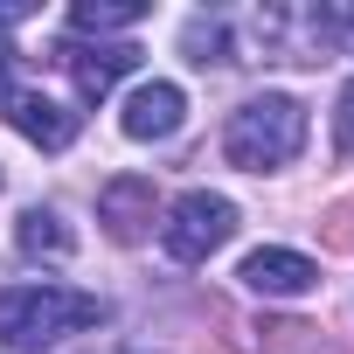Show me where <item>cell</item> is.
Segmentation results:
<instances>
[{
  "label": "cell",
  "mask_w": 354,
  "mask_h": 354,
  "mask_svg": "<svg viewBox=\"0 0 354 354\" xmlns=\"http://www.w3.org/2000/svg\"><path fill=\"white\" fill-rule=\"evenodd\" d=\"M153 209H160V195H153L146 174H118V181H104V195H97V223H104L111 243H139L153 230Z\"/></svg>",
  "instance_id": "277c9868"
},
{
  "label": "cell",
  "mask_w": 354,
  "mask_h": 354,
  "mask_svg": "<svg viewBox=\"0 0 354 354\" xmlns=\"http://www.w3.org/2000/svg\"><path fill=\"white\" fill-rule=\"evenodd\" d=\"M84 326H104V299H91V292H70V285L0 292V347H15V354H42Z\"/></svg>",
  "instance_id": "6da1fadb"
},
{
  "label": "cell",
  "mask_w": 354,
  "mask_h": 354,
  "mask_svg": "<svg viewBox=\"0 0 354 354\" xmlns=\"http://www.w3.org/2000/svg\"><path fill=\"white\" fill-rule=\"evenodd\" d=\"M15 243H21V257H49V264H63V257L77 250L56 209H28V216H21V230H15Z\"/></svg>",
  "instance_id": "9c48e42d"
},
{
  "label": "cell",
  "mask_w": 354,
  "mask_h": 354,
  "mask_svg": "<svg viewBox=\"0 0 354 354\" xmlns=\"http://www.w3.org/2000/svg\"><path fill=\"white\" fill-rule=\"evenodd\" d=\"M146 8L139 0H84V8H70V28L77 35H111V28H132Z\"/></svg>",
  "instance_id": "30bf717a"
},
{
  "label": "cell",
  "mask_w": 354,
  "mask_h": 354,
  "mask_svg": "<svg viewBox=\"0 0 354 354\" xmlns=\"http://www.w3.org/2000/svg\"><path fill=\"white\" fill-rule=\"evenodd\" d=\"M56 63H63V70L77 77V91L97 104L125 70H139V49H132V42H97V49H91V42H63V49H56Z\"/></svg>",
  "instance_id": "8992f818"
},
{
  "label": "cell",
  "mask_w": 354,
  "mask_h": 354,
  "mask_svg": "<svg viewBox=\"0 0 354 354\" xmlns=\"http://www.w3.org/2000/svg\"><path fill=\"white\" fill-rule=\"evenodd\" d=\"M319 243L340 250V257H354V202H333V209L319 216Z\"/></svg>",
  "instance_id": "4fadbf2b"
},
{
  "label": "cell",
  "mask_w": 354,
  "mask_h": 354,
  "mask_svg": "<svg viewBox=\"0 0 354 354\" xmlns=\"http://www.w3.org/2000/svg\"><path fill=\"white\" fill-rule=\"evenodd\" d=\"M0 104H8V125H15L21 139H35L42 153H63V146L77 139V111H63V104H56V97H42V91L8 84V91H0Z\"/></svg>",
  "instance_id": "5b68a950"
},
{
  "label": "cell",
  "mask_w": 354,
  "mask_h": 354,
  "mask_svg": "<svg viewBox=\"0 0 354 354\" xmlns=\"http://www.w3.org/2000/svg\"><path fill=\"white\" fill-rule=\"evenodd\" d=\"M313 28H319V49L354 56V8H313Z\"/></svg>",
  "instance_id": "7c38bea8"
},
{
  "label": "cell",
  "mask_w": 354,
  "mask_h": 354,
  "mask_svg": "<svg viewBox=\"0 0 354 354\" xmlns=\"http://www.w3.org/2000/svg\"><path fill=\"white\" fill-rule=\"evenodd\" d=\"M333 146H340V153H354V84L340 91V111H333Z\"/></svg>",
  "instance_id": "5bb4252c"
},
{
  "label": "cell",
  "mask_w": 354,
  "mask_h": 354,
  "mask_svg": "<svg viewBox=\"0 0 354 354\" xmlns=\"http://www.w3.org/2000/svg\"><path fill=\"white\" fill-rule=\"evenodd\" d=\"M236 278H243L250 292H264V299H306V292L319 285V264L299 257V250H250Z\"/></svg>",
  "instance_id": "52a82bcc"
},
{
  "label": "cell",
  "mask_w": 354,
  "mask_h": 354,
  "mask_svg": "<svg viewBox=\"0 0 354 354\" xmlns=\"http://www.w3.org/2000/svg\"><path fill=\"white\" fill-rule=\"evenodd\" d=\"M181 111H188L181 84H139L125 97V139H174L181 132Z\"/></svg>",
  "instance_id": "ba28073f"
},
{
  "label": "cell",
  "mask_w": 354,
  "mask_h": 354,
  "mask_svg": "<svg viewBox=\"0 0 354 354\" xmlns=\"http://www.w3.org/2000/svg\"><path fill=\"white\" fill-rule=\"evenodd\" d=\"M181 49H188L195 63H230V28H223L216 15H195V21L181 28Z\"/></svg>",
  "instance_id": "8fae6325"
},
{
  "label": "cell",
  "mask_w": 354,
  "mask_h": 354,
  "mask_svg": "<svg viewBox=\"0 0 354 354\" xmlns=\"http://www.w3.org/2000/svg\"><path fill=\"white\" fill-rule=\"evenodd\" d=\"M230 236H236V209L223 195H209V188L181 195V202L167 209V230H160V243H167L174 264H209Z\"/></svg>",
  "instance_id": "3957f363"
},
{
  "label": "cell",
  "mask_w": 354,
  "mask_h": 354,
  "mask_svg": "<svg viewBox=\"0 0 354 354\" xmlns=\"http://www.w3.org/2000/svg\"><path fill=\"white\" fill-rule=\"evenodd\" d=\"M299 146H306V104L285 97V91L250 97V104L230 118V132H223V153H230V167H243V174H271V167H285Z\"/></svg>",
  "instance_id": "7a4b0ae2"
},
{
  "label": "cell",
  "mask_w": 354,
  "mask_h": 354,
  "mask_svg": "<svg viewBox=\"0 0 354 354\" xmlns=\"http://www.w3.org/2000/svg\"><path fill=\"white\" fill-rule=\"evenodd\" d=\"M118 354H125V347H118Z\"/></svg>",
  "instance_id": "9a60e30c"
}]
</instances>
